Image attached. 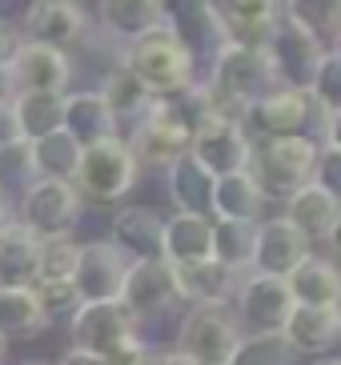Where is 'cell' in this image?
I'll return each mask as SVG.
<instances>
[{
  "mask_svg": "<svg viewBox=\"0 0 341 365\" xmlns=\"http://www.w3.org/2000/svg\"><path fill=\"white\" fill-rule=\"evenodd\" d=\"M157 365H193V361H189L185 354H177V349H169V354L157 357Z\"/></svg>",
  "mask_w": 341,
  "mask_h": 365,
  "instance_id": "cell-44",
  "label": "cell"
},
{
  "mask_svg": "<svg viewBox=\"0 0 341 365\" xmlns=\"http://www.w3.org/2000/svg\"><path fill=\"white\" fill-rule=\"evenodd\" d=\"M96 21H101V33L108 41L125 44L161 24V0H101Z\"/></svg>",
  "mask_w": 341,
  "mask_h": 365,
  "instance_id": "cell-29",
  "label": "cell"
},
{
  "mask_svg": "<svg viewBox=\"0 0 341 365\" xmlns=\"http://www.w3.org/2000/svg\"><path fill=\"white\" fill-rule=\"evenodd\" d=\"M161 229H165V217L153 205H125V209L113 213L108 241L128 261H157L161 257Z\"/></svg>",
  "mask_w": 341,
  "mask_h": 365,
  "instance_id": "cell-20",
  "label": "cell"
},
{
  "mask_svg": "<svg viewBox=\"0 0 341 365\" xmlns=\"http://www.w3.org/2000/svg\"><path fill=\"white\" fill-rule=\"evenodd\" d=\"M16 120H21V137L36 140L44 133L61 129V113H64V93H21L12 97Z\"/></svg>",
  "mask_w": 341,
  "mask_h": 365,
  "instance_id": "cell-34",
  "label": "cell"
},
{
  "mask_svg": "<svg viewBox=\"0 0 341 365\" xmlns=\"http://www.w3.org/2000/svg\"><path fill=\"white\" fill-rule=\"evenodd\" d=\"M0 365H4V341H0Z\"/></svg>",
  "mask_w": 341,
  "mask_h": 365,
  "instance_id": "cell-47",
  "label": "cell"
},
{
  "mask_svg": "<svg viewBox=\"0 0 341 365\" xmlns=\"http://www.w3.org/2000/svg\"><path fill=\"white\" fill-rule=\"evenodd\" d=\"M261 209H265V193H261V185L253 181L249 169L225 173V177L213 181L209 217H225V221H261Z\"/></svg>",
  "mask_w": 341,
  "mask_h": 365,
  "instance_id": "cell-27",
  "label": "cell"
},
{
  "mask_svg": "<svg viewBox=\"0 0 341 365\" xmlns=\"http://www.w3.org/2000/svg\"><path fill=\"white\" fill-rule=\"evenodd\" d=\"M161 24L193 56L197 68H209V61L233 41L213 0H161Z\"/></svg>",
  "mask_w": 341,
  "mask_h": 365,
  "instance_id": "cell-6",
  "label": "cell"
},
{
  "mask_svg": "<svg viewBox=\"0 0 341 365\" xmlns=\"http://www.w3.org/2000/svg\"><path fill=\"white\" fill-rule=\"evenodd\" d=\"M293 354L281 333H245L225 365H289Z\"/></svg>",
  "mask_w": 341,
  "mask_h": 365,
  "instance_id": "cell-36",
  "label": "cell"
},
{
  "mask_svg": "<svg viewBox=\"0 0 341 365\" xmlns=\"http://www.w3.org/2000/svg\"><path fill=\"white\" fill-rule=\"evenodd\" d=\"M281 16L301 24L305 33H313L321 44H337L341 33V0H281Z\"/></svg>",
  "mask_w": 341,
  "mask_h": 365,
  "instance_id": "cell-33",
  "label": "cell"
},
{
  "mask_svg": "<svg viewBox=\"0 0 341 365\" xmlns=\"http://www.w3.org/2000/svg\"><path fill=\"white\" fill-rule=\"evenodd\" d=\"M21 120H16V108L12 101H0V149H12V145H21Z\"/></svg>",
  "mask_w": 341,
  "mask_h": 365,
  "instance_id": "cell-41",
  "label": "cell"
},
{
  "mask_svg": "<svg viewBox=\"0 0 341 365\" xmlns=\"http://www.w3.org/2000/svg\"><path fill=\"white\" fill-rule=\"evenodd\" d=\"M281 217H285L289 225L297 229L313 249V245H325V241L337 237L341 201H337V193H330V189H321L317 181H310L305 189H297V193L285 197V213Z\"/></svg>",
  "mask_w": 341,
  "mask_h": 365,
  "instance_id": "cell-18",
  "label": "cell"
},
{
  "mask_svg": "<svg viewBox=\"0 0 341 365\" xmlns=\"http://www.w3.org/2000/svg\"><path fill=\"white\" fill-rule=\"evenodd\" d=\"M36 253L41 237L12 217L0 225V289H29L36 281Z\"/></svg>",
  "mask_w": 341,
  "mask_h": 365,
  "instance_id": "cell-24",
  "label": "cell"
},
{
  "mask_svg": "<svg viewBox=\"0 0 341 365\" xmlns=\"http://www.w3.org/2000/svg\"><path fill=\"white\" fill-rule=\"evenodd\" d=\"M337 117L321 113L305 88H269L265 97L241 108V133L249 140H278V137H313L317 145H337Z\"/></svg>",
  "mask_w": 341,
  "mask_h": 365,
  "instance_id": "cell-2",
  "label": "cell"
},
{
  "mask_svg": "<svg viewBox=\"0 0 341 365\" xmlns=\"http://www.w3.org/2000/svg\"><path fill=\"white\" fill-rule=\"evenodd\" d=\"M96 93H101V101L108 105V113H113V120H117V129H133V125H137V120L153 108V101H157L125 65L108 68Z\"/></svg>",
  "mask_w": 341,
  "mask_h": 365,
  "instance_id": "cell-28",
  "label": "cell"
},
{
  "mask_svg": "<svg viewBox=\"0 0 341 365\" xmlns=\"http://www.w3.org/2000/svg\"><path fill=\"white\" fill-rule=\"evenodd\" d=\"M117 301L137 317V325L161 322L165 313H173L181 305V293H177V281H173V265L161 257L157 261H128Z\"/></svg>",
  "mask_w": 341,
  "mask_h": 365,
  "instance_id": "cell-11",
  "label": "cell"
},
{
  "mask_svg": "<svg viewBox=\"0 0 341 365\" xmlns=\"http://www.w3.org/2000/svg\"><path fill=\"white\" fill-rule=\"evenodd\" d=\"M289 354L293 357H321L333 354V345L341 337V313L337 305H293L281 325Z\"/></svg>",
  "mask_w": 341,
  "mask_h": 365,
  "instance_id": "cell-19",
  "label": "cell"
},
{
  "mask_svg": "<svg viewBox=\"0 0 341 365\" xmlns=\"http://www.w3.org/2000/svg\"><path fill=\"white\" fill-rule=\"evenodd\" d=\"M213 173L205 169L197 157H177V161L165 169V189H169L173 213H201L209 217V205H213Z\"/></svg>",
  "mask_w": 341,
  "mask_h": 365,
  "instance_id": "cell-25",
  "label": "cell"
},
{
  "mask_svg": "<svg viewBox=\"0 0 341 365\" xmlns=\"http://www.w3.org/2000/svg\"><path fill=\"white\" fill-rule=\"evenodd\" d=\"M141 177V165L133 161L125 137H105L96 145L81 149V165H76L73 189L81 193V201L88 205H117L133 193V185Z\"/></svg>",
  "mask_w": 341,
  "mask_h": 365,
  "instance_id": "cell-5",
  "label": "cell"
},
{
  "mask_svg": "<svg viewBox=\"0 0 341 365\" xmlns=\"http://www.w3.org/2000/svg\"><path fill=\"white\" fill-rule=\"evenodd\" d=\"M229 24V36L245 44H265L281 21V0H213Z\"/></svg>",
  "mask_w": 341,
  "mask_h": 365,
  "instance_id": "cell-30",
  "label": "cell"
},
{
  "mask_svg": "<svg viewBox=\"0 0 341 365\" xmlns=\"http://www.w3.org/2000/svg\"><path fill=\"white\" fill-rule=\"evenodd\" d=\"M81 193L73 189V181H49V177H36L21 193L16 205V221H21L29 233L36 237H64L73 233L76 221H81Z\"/></svg>",
  "mask_w": 341,
  "mask_h": 365,
  "instance_id": "cell-10",
  "label": "cell"
},
{
  "mask_svg": "<svg viewBox=\"0 0 341 365\" xmlns=\"http://www.w3.org/2000/svg\"><path fill=\"white\" fill-rule=\"evenodd\" d=\"M21 365H44V361H21Z\"/></svg>",
  "mask_w": 341,
  "mask_h": 365,
  "instance_id": "cell-48",
  "label": "cell"
},
{
  "mask_svg": "<svg viewBox=\"0 0 341 365\" xmlns=\"http://www.w3.org/2000/svg\"><path fill=\"white\" fill-rule=\"evenodd\" d=\"M4 76H9L12 97H21V93H68L73 56L61 53V48H49V44L21 41L4 65Z\"/></svg>",
  "mask_w": 341,
  "mask_h": 365,
  "instance_id": "cell-12",
  "label": "cell"
},
{
  "mask_svg": "<svg viewBox=\"0 0 341 365\" xmlns=\"http://www.w3.org/2000/svg\"><path fill=\"white\" fill-rule=\"evenodd\" d=\"M29 145V161L36 177H49V181H73L76 165H81V145L64 129H53L36 140H24Z\"/></svg>",
  "mask_w": 341,
  "mask_h": 365,
  "instance_id": "cell-32",
  "label": "cell"
},
{
  "mask_svg": "<svg viewBox=\"0 0 341 365\" xmlns=\"http://www.w3.org/2000/svg\"><path fill=\"white\" fill-rule=\"evenodd\" d=\"M128 257L113 241H85V245H76V265L68 281L81 301H117Z\"/></svg>",
  "mask_w": 341,
  "mask_h": 365,
  "instance_id": "cell-15",
  "label": "cell"
},
{
  "mask_svg": "<svg viewBox=\"0 0 341 365\" xmlns=\"http://www.w3.org/2000/svg\"><path fill=\"white\" fill-rule=\"evenodd\" d=\"M305 93L313 97V105L321 113H341V48L337 44L325 48V56H321V65H317V73H313Z\"/></svg>",
  "mask_w": 341,
  "mask_h": 365,
  "instance_id": "cell-38",
  "label": "cell"
},
{
  "mask_svg": "<svg viewBox=\"0 0 341 365\" xmlns=\"http://www.w3.org/2000/svg\"><path fill=\"white\" fill-rule=\"evenodd\" d=\"M49 329V317H44L36 293L29 289H0V341H32Z\"/></svg>",
  "mask_w": 341,
  "mask_h": 365,
  "instance_id": "cell-31",
  "label": "cell"
},
{
  "mask_svg": "<svg viewBox=\"0 0 341 365\" xmlns=\"http://www.w3.org/2000/svg\"><path fill=\"white\" fill-rule=\"evenodd\" d=\"M56 365H108V361L105 357H96V354H85V349H68Z\"/></svg>",
  "mask_w": 341,
  "mask_h": 365,
  "instance_id": "cell-43",
  "label": "cell"
},
{
  "mask_svg": "<svg viewBox=\"0 0 341 365\" xmlns=\"http://www.w3.org/2000/svg\"><path fill=\"white\" fill-rule=\"evenodd\" d=\"M213 257V217L201 213H173L161 229V261L169 265H193Z\"/></svg>",
  "mask_w": 341,
  "mask_h": 365,
  "instance_id": "cell-22",
  "label": "cell"
},
{
  "mask_svg": "<svg viewBox=\"0 0 341 365\" xmlns=\"http://www.w3.org/2000/svg\"><path fill=\"white\" fill-rule=\"evenodd\" d=\"M189 157L205 165L213 177H225V173L249 169V137L241 133V125L229 117H209L197 125L189 140Z\"/></svg>",
  "mask_w": 341,
  "mask_h": 365,
  "instance_id": "cell-16",
  "label": "cell"
},
{
  "mask_svg": "<svg viewBox=\"0 0 341 365\" xmlns=\"http://www.w3.org/2000/svg\"><path fill=\"white\" fill-rule=\"evenodd\" d=\"M321 145L313 137H278V140H249V173L261 185L265 201H285L313 181Z\"/></svg>",
  "mask_w": 341,
  "mask_h": 365,
  "instance_id": "cell-4",
  "label": "cell"
},
{
  "mask_svg": "<svg viewBox=\"0 0 341 365\" xmlns=\"http://www.w3.org/2000/svg\"><path fill=\"white\" fill-rule=\"evenodd\" d=\"M269 88H278V76H273L265 44H245V41L225 44L209 61V76L201 81L209 117H229V120H241V108L249 101L265 97Z\"/></svg>",
  "mask_w": 341,
  "mask_h": 365,
  "instance_id": "cell-1",
  "label": "cell"
},
{
  "mask_svg": "<svg viewBox=\"0 0 341 365\" xmlns=\"http://www.w3.org/2000/svg\"><path fill=\"white\" fill-rule=\"evenodd\" d=\"M325 48H330V44H321L313 33H305L301 24L285 21V16L273 24V33H269V41H265L269 65H273V76H278L281 88H310Z\"/></svg>",
  "mask_w": 341,
  "mask_h": 365,
  "instance_id": "cell-13",
  "label": "cell"
},
{
  "mask_svg": "<svg viewBox=\"0 0 341 365\" xmlns=\"http://www.w3.org/2000/svg\"><path fill=\"white\" fill-rule=\"evenodd\" d=\"M16 33H21V41L73 53V48L88 44V36H93V16L85 12L81 0H29Z\"/></svg>",
  "mask_w": 341,
  "mask_h": 365,
  "instance_id": "cell-9",
  "label": "cell"
},
{
  "mask_svg": "<svg viewBox=\"0 0 341 365\" xmlns=\"http://www.w3.org/2000/svg\"><path fill=\"white\" fill-rule=\"evenodd\" d=\"M245 273L221 265V261L205 257V261H193V265H173V281H177V293L181 301L189 305H229L241 285Z\"/></svg>",
  "mask_w": 341,
  "mask_h": 365,
  "instance_id": "cell-21",
  "label": "cell"
},
{
  "mask_svg": "<svg viewBox=\"0 0 341 365\" xmlns=\"http://www.w3.org/2000/svg\"><path fill=\"white\" fill-rule=\"evenodd\" d=\"M117 65H125L153 97H173V93H181V88H189L197 81L193 56L173 41L165 24H157V29L121 44Z\"/></svg>",
  "mask_w": 341,
  "mask_h": 365,
  "instance_id": "cell-3",
  "label": "cell"
},
{
  "mask_svg": "<svg viewBox=\"0 0 341 365\" xmlns=\"http://www.w3.org/2000/svg\"><path fill=\"white\" fill-rule=\"evenodd\" d=\"M76 245L73 233L64 237H41V253H36V281H68L76 265Z\"/></svg>",
  "mask_w": 341,
  "mask_h": 365,
  "instance_id": "cell-37",
  "label": "cell"
},
{
  "mask_svg": "<svg viewBox=\"0 0 341 365\" xmlns=\"http://www.w3.org/2000/svg\"><path fill=\"white\" fill-rule=\"evenodd\" d=\"M36 181V173H32V161H29V145H12V149H0V189L4 193H16L21 197L29 185Z\"/></svg>",
  "mask_w": 341,
  "mask_h": 365,
  "instance_id": "cell-39",
  "label": "cell"
},
{
  "mask_svg": "<svg viewBox=\"0 0 341 365\" xmlns=\"http://www.w3.org/2000/svg\"><path fill=\"white\" fill-rule=\"evenodd\" d=\"M310 365H341V357H333V354H321V357H313Z\"/></svg>",
  "mask_w": 341,
  "mask_h": 365,
  "instance_id": "cell-46",
  "label": "cell"
},
{
  "mask_svg": "<svg viewBox=\"0 0 341 365\" xmlns=\"http://www.w3.org/2000/svg\"><path fill=\"white\" fill-rule=\"evenodd\" d=\"M61 129L85 149V145H96L105 137H117V120H113V113L96 88H76V93H64Z\"/></svg>",
  "mask_w": 341,
  "mask_h": 365,
  "instance_id": "cell-23",
  "label": "cell"
},
{
  "mask_svg": "<svg viewBox=\"0 0 341 365\" xmlns=\"http://www.w3.org/2000/svg\"><path fill=\"white\" fill-rule=\"evenodd\" d=\"M285 289L293 305H337L341 301V277L330 257L305 253L297 265L285 273Z\"/></svg>",
  "mask_w": 341,
  "mask_h": 365,
  "instance_id": "cell-26",
  "label": "cell"
},
{
  "mask_svg": "<svg viewBox=\"0 0 341 365\" xmlns=\"http://www.w3.org/2000/svg\"><path fill=\"white\" fill-rule=\"evenodd\" d=\"M32 293H36V301H41V309L49 322H56V317H68V313L81 305V297H76L73 281H32Z\"/></svg>",
  "mask_w": 341,
  "mask_h": 365,
  "instance_id": "cell-40",
  "label": "cell"
},
{
  "mask_svg": "<svg viewBox=\"0 0 341 365\" xmlns=\"http://www.w3.org/2000/svg\"><path fill=\"white\" fill-rule=\"evenodd\" d=\"M21 44V33H16V24H9V21H0V65H9V56H12V48Z\"/></svg>",
  "mask_w": 341,
  "mask_h": 365,
  "instance_id": "cell-42",
  "label": "cell"
},
{
  "mask_svg": "<svg viewBox=\"0 0 341 365\" xmlns=\"http://www.w3.org/2000/svg\"><path fill=\"white\" fill-rule=\"evenodd\" d=\"M305 253H313L310 241L289 225L285 217H265L253 229V253H249V273L265 277H285Z\"/></svg>",
  "mask_w": 341,
  "mask_h": 365,
  "instance_id": "cell-17",
  "label": "cell"
},
{
  "mask_svg": "<svg viewBox=\"0 0 341 365\" xmlns=\"http://www.w3.org/2000/svg\"><path fill=\"white\" fill-rule=\"evenodd\" d=\"M233 317L241 333H281L293 297L285 289V277H265V273H245L233 293Z\"/></svg>",
  "mask_w": 341,
  "mask_h": 365,
  "instance_id": "cell-14",
  "label": "cell"
},
{
  "mask_svg": "<svg viewBox=\"0 0 341 365\" xmlns=\"http://www.w3.org/2000/svg\"><path fill=\"white\" fill-rule=\"evenodd\" d=\"M68 337H73V349L113 361L125 345L141 337V325L121 301H81L68 313Z\"/></svg>",
  "mask_w": 341,
  "mask_h": 365,
  "instance_id": "cell-7",
  "label": "cell"
},
{
  "mask_svg": "<svg viewBox=\"0 0 341 365\" xmlns=\"http://www.w3.org/2000/svg\"><path fill=\"white\" fill-rule=\"evenodd\" d=\"M241 337L245 333L229 305H193L177 329V354H185L193 365H225Z\"/></svg>",
  "mask_w": 341,
  "mask_h": 365,
  "instance_id": "cell-8",
  "label": "cell"
},
{
  "mask_svg": "<svg viewBox=\"0 0 341 365\" xmlns=\"http://www.w3.org/2000/svg\"><path fill=\"white\" fill-rule=\"evenodd\" d=\"M12 217H16V213H12V197L0 189V225H4V221H12Z\"/></svg>",
  "mask_w": 341,
  "mask_h": 365,
  "instance_id": "cell-45",
  "label": "cell"
},
{
  "mask_svg": "<svg viewBox=\"0 0 341 365\" xmlns=\"http://www.w3.org/2000/svg\"><path fill=\"white\" fill-rule=\"evenodd\" d=\"M253 229H257V221H225V217H213V261L237 269V273H249Z\"/></svg>",
  "mask_w": 341,
  "mask_h": 365,
  "instance_id": "cell-35",
  "label": "cell"
}]
</instances>
